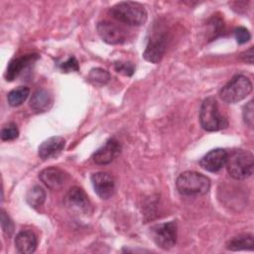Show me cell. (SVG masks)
Masks as SVG:
<instances>
[{"label":"cell","instance_id":"obj_8","mask_svg":"<svg viewBox=\"0 0 254 254\" xmlns=\"http://www.w3.org/2000/svg\"><path fill=\"white\" fill-rule=\"evenodd\" d=\"M91 183L96 194L102 199L110 198L115 191L114 178L106 172L92 174Z\"/></svg>","mask_w":254,"mask_h":254},{"label":"cell","instance_id":"obj_9","mask_svg":"<svg viewBox=\"0 0 254 254\" xmlns=\"http://www.w3.org/2000/svg\"><path fill=\"white\" fill-rule=\"evenodd\" d=\"M167 48V38L163 33H154L150 40L148 41V45L144 51V58L153 64L159 63Z\"/></svg>","mask_w":254,"mask_h":254},{"label":"cell","instance_id":"obj_4","mask_svg":"<svg viewBox=\"0 0 254 254\" xmlns=\"http://www.w3.org/2000/svg\"><path fill=\"white\" fill-rule=\"evenodd\" d=\"M200 126L206 131H218L228 126L226 118L219 112L217 101L214 97H207L203 100L199 110Z\"/></svg>","mask_w":254,"mask_h":254},{"label":"cell","instance_id":"obj_25","mask_svg":"<svg viewBox=\"0 0 254 254\" xmlns=\"http://www.w3.org/2000/svg\"><path fill=\"white\" fill-rule=\"evenodd\" d=\"M60 67L63 71L64 72H70V71H78L79 70V65L78 62L74 57L68 58L65 62L62 63L60 64Z\"/></svg>","mask_w":254,"mask_h":254},{"label":"cell","instance_id":"obj_1","mask_svg":"<svg viewBox=\"0 0 254 254\" xmlns=\"http://www.w3.org/2000/svg\"><path fill=\"white\" fill-rule=\"evenodd\" d=\"M110 14L116 20L129 26H141L147 21V11L145 7L132 1H123L110 8Z\"/></svg>","mask_w":254,"mask_h":254},{"label":"cell","instance_id":"obj_2","mask_svg":"<svg viewBox=\"0 0 254 254\" xmlns=\"http://www.w3.org/2000/svg\"><path fill=\"white\" fill-rule=\"evenodd\" d=\"M176 186L179 192L183 195L198 196L208 192L210 189V181L200 173L186 171L178 177Z\"/></svg>","mask_w":254,"mask_h":254},{"label":"cell","instance_id":"obj_19","mask_svg":"<svg viewBox=\"0 0 254 254\" xmlns=\"http://www.w3.org/2000/svg\"><path fill=\"white\" fill-rule=\"evenodd\" d=\"M28 204L34 208L42 206L46 200V191L41 186H34L26 194Z\"/></svg>","mask_w":254,"mask_h":254},{"label":"cell","instance_id":"obj_16","mask_svg":"<svg viewBox=\"0 0 254 254\" xmlns=\"http://www.w3.org/2000/svg\"><path fill=\"white\" fill-rule=\"evenodd\" d=\"M65 202L71 208L80 211H86L89 207V200L87 195L83 190L78 187H73L67 191L65 195Z\"/></svg>","mask_w":254,"mask_h":254},{"label":"cell","instance_id":"obj_6","mask_svg":"<svg viewBox=\"0 0 254 254\" xmlns=\"http://www.w3.org/2000/svg\"><path fill=\"white\" fill-rule=\"evenodd\" d=\"M178 226L176 221H169L156 224L151 228V235L154 242L162 249L169 250L177 242Z\"/></svg>","mask_w":254,"mask_h":254},{"label":"cell","instance_id":"obj_18","mask_svg":"<svg viewBox=\"0 0 254 254\" xmlns=\"http://www.w3.org/2000/svg\"><path fill=\"white\" fill-rule=\"evenodd\" d=\"M254 242L252 234H241L231 238L226 243V249L231 251L253 250Z\"/></svg>","mask_w":254,"mask_h":254},{"label":"cell","instance_id":"obj_21","mask_svg":"<svg viewBox=\"0 0 254 254\" xmlns=\"http://www.w3.org/2000/svg\"><path fill=\"white\" fill-rule=\"evenodd\" d=\"M87 79L94 85H104L109 81L110 74L103 68L95 67L89 71Z\"/></svg>","mask_w":254,"mask_h":254},{"label":"cell","instance_id":"obj_14","mask_svg":"<svg viewBox=\"0 0 254 254\" xmlns=\"http://www.w3.org/2000/svg\"><path fill=\"white\" fill-rule=\"evenodd\" d=\"M65 141L59 136L50 137L39 147V157L43 160H49L58 157L64 150Z\"/></svg>","mask_w":254,"mask_h":254},{"label":"cell","instance_id":"obj_12","mask_svg":"<svg viewBox=\"0 0 254 254\" xmlns=\"http://www.w3.org/2000/svg\"><path fill=\"white\" fill-rule=\"evenodd\" d=\"M39 178L46 187L51 190L61 189L68 179L67 174L60 168L50 167L39 174Z\"/></svg>","mask_w":254,"mask_h":254},{"label":"cell","instance_id":"obj_22","mask_svg":"<svg viewBox=\"0 0 254 254\" xmlns=\"http://www.w3.org/2000/svg\"><path fill=\"white\" fill-rule=\"evenodd\" d=\"M19 130L14 123H8L1 130V139L3 141H11L18 137Z\"/></svg>","mask_w":254,"mask_h":254},{"label":"cell","instance_id":"obj_28","mask_svg":"<svg viewBox=\"0 0 254 254\" xmlns=\"http://www.w3.org/2000/svg\"><path fill=\"white\" fill-rule=\"evenodd\" d=\"M253 56H254L253 47H250L247 51L243 52V53L240 55V59H241L244 63L249 64H253Z\"/></svg>","mask_w":254,"mask_h":254},{"label":"cell","instance_id":"obj_17","mask_svg":"<svg viewBox=\"0 0 254 254\" xmlns=\"http://www.w3.org/2000/svg\"><path fill=\"white\" fill-rule=\"evenodd\" d=\"M53 101V95L48 90L38 89L31 97L30 106L36 113H43L51 109Z\"/></svg>","mask_w":254,"mask_h":254},{"label":"cell","instance_id":"obj_20","mask_svg":"<svg viewBox=\"0 0 254 254\" xmlns=\"http://www.w3.org/2000/svg\"><path fill=\"white\" fill-rule=\"evenodd\" d=\"M29 94L30 89L27 86H19L17 88H14L7 95L8 103L13 107L20 106L28 98Z\"/></svg>","mask_w":254,"mask_h":254},{"label":"cell","instance_id":"obj_7","mask_svg":"<svg viewBox=\"0 0 254 254\" xmlns=\"http://www.w3.org/2000/svg\"><path fill=\"white\" fill-rule=\"evenodd\" d=\"M96 29L99 37L105 43L110 45L122 44L127 39L126 31L122 27L109 21L99 22L96 26Z\"/></svg>","mask_w":254,"mask_h":254},{"label":"cell","instance_id":"obj_23","mask_svg":"<svg viewBox=\"0 0 254 254\" xmlns=\"http://www.w3.org/2000/svg\"><path fill=\"white\" fill-rule=\"evenodd\" d=\"M1 227L7 236H11L14 232V222L4 210H1Z\"/></svg>","mask_w":254,"mask_h":254},{"label":"cell","instance_id":"obj_5","mask_svg":"<svg viewBox=\"0 0 254 254\" xmlns=\"http://www.w3.org/2000/svg\"><path fill=\"white\" fill-rule=\"evenodd\" d=\"M252 91L250 79L242 74L233 76L220 90V98L225 103H237L244 99Z\"/></svg>","mask_w":254,"mask_h":254},{"label":"cell","instance_id":"obj_15","mask_svg":"<svg viewBox=\"0 0 254 254\" xmlns=\"http://www.w3.org/2000/svg\"><path fill=\"white\" fill-rule=\"evenodd\" d=\"M38 245L36 234L31 230L20 231L15 238V246L19 253L30 254L35 252Z\"/></svg>","mask_w":254,"mask_h":254},{"label":"cell","instance_id":"obj_26","mask_svg":"<svg viewBox=\"0 0 254 254\" xmlns=\"http://www.w3.org/2000/svg\"><path fill=\"white\" fill-rule=\"evenodd\" d=\"M234 35H235V39H236V42L239 44V45H242V44H245L247 43L250 38H251V35H250V32L244 28V27H238L234 30Z\"/></svg>","mask_w":254,"mask_h":254},{"label":"cell","instance_id":"obj_3","mask_svg":"<svg viewBox=\"0 0 254 254\" xmlns=\"http://www.w3.org/2000/svg\"><path fill=\"white\" fill-rule=\"evenodd\" d=\"M225 165L231 178L235 180H245L253 174L254 158L249 151L235 150L231 154H228Z\"/></svg>","mask_w":254,"mask_h":254},{"label":"cell","instance_id":"obj_24","mask_svg":"<svg viewBox=\"0 0 254 254\" xmlns=\"http://www.w3.org/2000/svg\"><path fill=\"white\" fill-rule=\"evenodd\" d=\"M254 108H253V101L250 100L248 103H246L243 107V119H244V122L245 124L252 128L253 127V122H254Z\"/></svg>","mask_w":254,"mask_h":254},{"label":"cell","instance_id":"obj_11","mask_svg":"<svg viewBox=\"0 0 254 254\" xmlns=\"http://www.w3.org/2000/svg\"><path fill=\"white\" fill-rule=\"evenodd\" d=\"M228 153L221 148H216L206 153L199 161V165L205 171L215 173L221 170L227 161Z\"/></svg>","mask_w":254,"mask_h":254},{"label":"cell","instance_id":"obj_27","mask_svg":"<svg viewBox=\"0 0 254 254\" xmlns=\"http://www.w3.org/2000/svg\"><path fill=\"white\" fill-rule=\"evenodd\" d=\"M114 68L117 72L123 73L125 75L131 76L134 72V65L131 63H123V62H117L114 64Z\"/></svg>","mask_w":254,"mask_h":254},{"label":"cell","instance_id":"obj_10","mask_svg":"<svg viewBox=\"0 0 254 254\" xmlns=\"http://www.w3.org/2000/svg\"><path fill=\"white\" fill-rule=\"evenodd\" d=\"M120 143L116 139L110 138L104 143V145L94 152L92 155V160L97 165H107L120 154Z\"/></svg>","mask_w":254,"mask_h":254},{"label":"cell","instance_id":"obj_13","mask_svg":"<svg viewBox=\"0 0 254 254\" xmlns=\"http://www.w3.org/2000/svg\"><path fill=\"white\" fill-rule=\"evenodd\" d=\"M39 55L37 54H28V55H24L18 58L13 59L6 69L5 72V78L8 81H12L14 80L17 76H19L22 71L28 67L32 63H34L36 60H38Z\"/></svg>","mask_w":254,"mask_h":254}]
</instances>
